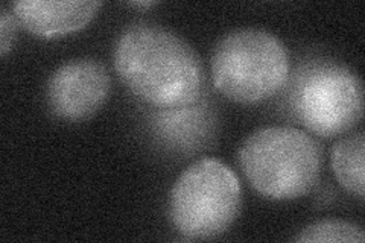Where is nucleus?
Masks as SVG:
<instances>
[{"label":"nucleus","instance_id":"2","mask_svg":"<svg viewBox=\"0 0 365 243\" xmlns=\"http://www.w3.org/2000/svg\"><path fill=\"white\" fill-rule=\"evenodd\" d=\"M239 166L257 193L274 201L299 200L318 182L323 149L312 135L292 126H268L239 149Z\"/></svg>","mask_w":365,"mask_h":243},{"label":"nucleus","instance_id":"5","mask_svg":"<svg viewBox=\"0 0 365 243\" xmlns=\"http://www.w3.org/2000/svg\"><path fill=\"white\" fill-rule=\"evenodd\" d=\"M291 107L297 120L311 133L322 137L344 134L362 118V83L346 66L318 61L297 78Z\"/></svg>","mask_w":365,"mask_h":243},{"label":"nucleus","instance_id":"1","mask_svg":"<svg viewBox=\"0 0 365 243\" xmlns=\"http://www.w3.org/2000/svg\"><path fill=\"white\" fill-rule=\"evenodd\" d=\"M114 67L123 84L155 108L189 107L202 93L198 53L162 26L137 25L125 31L114 48Z\"/></svg>","mask_w":365,"mask_h":243},{"label":"nucleus","instance_id":"7","mask_svg":"<svg viewBox=\"0 0 365 243\" xmlns=\"http://www.w3.org/2000/svg\"><path fill=\"white\" fill-rule=\"evenodd\" d=\"M101 5L88 0H20L11 4V11L34 36L53 38L86 28Z\"/></svg>","mask_w":365,"mask_h":243},{"label":"nucleus","instance_id":"9","mask_svg":"<svg viewBox=\"0 0 365 243\" xmlns=\"http://www.w3.org/2000/svg\"><path fill=\"white\" fill-rule=\"evenodd\" d=\"M299 243H364L365 234L361 227L346 221H319L303 228L294 239Z\"/></svg>","mask_w":365,"mask_h":243},{"label":"nucleus","instance_id":"8","mask_svg":"<svg viewBox=\"0 0 365 243\" xmlns=\"http://www.w3.org/2000/svg\"><path fill=\"white\" fill-rule=\"evenodd\" d=\"M365 137L359 131L350 134L334 146L332 169L336 180L349 193L364 200L365 186Z\"/></svg>","mask_w":365,"mask_h":243},{"label":"nucleus","instance_id":"3","mask_svg":"<svg viewBox=\"0 0 365 243\" xmlns=\"http://www.w3.org/2000/svg\"><path fill=\"white\" fill-rule=\"evenodd\" d=\"M289 78V55L271 32L239 29L225 36L212 56L216 90L239 103L264 102L283 88Z\"/></svg>","mask_w":365,"mask_h":243},{"label":"nucleus","instance_id":"6","mask_svg":"<svg viewBox=\"0 0 365 243\" xmlns=\"http://www.w3.org/2000/svg\"><path fill=\"white\" fill-rule=\"evenodd\" d=\"M110 88L111 79L104 64L93 58H79L64 63L51 75L46 98L56 118L79 122L104 105Z\"/></svg>","mask_w":365,"mask_h":243},{"label":"nucleus","instance_id":"10","mask_svg":"<svg viewBox=\"0 0 365 243\" xmlns=\"http://www.w3.org/2000/svg\"><path fill=\"white\" fill-rule=\"evenodd\" d=\"M17 19L13 11H8L5 6L0 14V55L6 56L8 52L13 49L16 32H17Z\"/></svg>","mask_w":365,"mask_h":243},{"label":"nucleus","instance_id":"4","mask_svg":"<svg viewBox=\"0 0 365 243\" xmlns=\"http://www.w3.org/2000/svg\"><path fill=\"white\" fill-rule=\"evenodd\" d=\"M241 182L216 158L190 165L174 182L169 216L180 234L192 240L218 237L232 227L241 210Z\"/></svg>","mask_w":365,"mask_h":243},{"label":"nucleus","instance_id":"11","mask_svg":"<svg viewBox=\"0 0 365 243\" xmlns=\"http://www.w3.org/2000/svg\"><path fill=\"white\" fill-rule=\"evenodd\" d=\"M128 5L133 8H150V6H154L155 2H131Z\"/></svg>","mask_w":365,"mask_h":243}]
</instances>
